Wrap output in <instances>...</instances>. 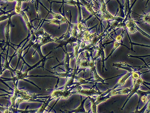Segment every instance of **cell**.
<instances>
[{"instance_id":"1","label":"cell","mask_w":150,"mask_h":113,"mask_svg":"<svg viewBox=\"0 0 150 113\" xmlns=\"http://www.w3.org/2000/svg\"><path fill=\"white\" fill-rule=\"evenodd\" d=\"M131 91V87L130 88H124L122 89L117 90H112L105 96L103 97H98L97 99H95L90 96H88L89 100L91 102L92 106L91 110L93 113H97V106L99 104L105 102L110 97L117 95H124L129 94Z\"/></svg>"},{"instance_id":"2","label":"cell","mask_w":150,"mask_h":113,"mask_svg":"<svg viewBox=\"0 0 150 113\" xmlns=\"http://www.w3.org/2000/svg\"><path fill=\"white\" fill-rule=\"evenodd\" d=\"M91 57L92 58V60H91V66L89 68L90 69L91 76L89 78V79H85V80L86 81L88 82H96L97 83L99 82H100L102 83V84H108V83H104V82L106 80H109V79L118 77L121 76V75H124L125 74H122L121 75H117V76L114 77H112L109 78V79H105V80H103V79H102L101 77H100L98 75V74L97 72H96V59L95 58H93V56H92Z\"/></svg>"},{"instance_id":"3","label":"cell","mask_w":150,"mask_h":113,"mask_svg":"<svg viewBox=\"0 0 150 113\" xmlns=\"http://www.w3.org/2000/svg\"><path fill=\"white\" fill-rule=\"evenodd\" d=\"M92 56V53H89L88 51H85V52L83 51L80 54L78 60V69L79 71L77 74L80 73L81 71H83V77H84V74L86 69L87 68H90L91 66L90 57Z\"/></svg>"},{"instance_id":"4","label":"cell","mask_w":150,"mask_h":113,"mask_svg":"<svg viewBox=\"0 0 150 113\" xmlns=\"http://www.w3.org/2000/svg\"><path fill=\"white\" fill-rule=\"evenodd\" d=\"M97 83L96 82L95 84L91 88H90L89 89H82V87L79 85L78 86L77 89L76 90L75 93L81 94L85 96L93 97V95H96L97 97L102 94L103 92H101L97 87L96 89L95 88L97 86Z\"/></svg>"},{"instance_id":"5","label":"cell","mask_w":150,"mask_h":113,"mask_svg":"<svg viewBox=\"0 0 150 113\" xmlns=\"http://www.w3.org/2000/svg\"><path fill=\"white\" fill-rule=\"evenodd\" d=\"M146 84H149V83H146L144 82V80L142 79L141 77L138 78V79H136V80H133V87H131V91L130 93L129 94V97H128V99H127L126 101L125 102V103L123 105L122 107L121 110H123L124 109L125 106V105L126 104L127 102H128L129 99H131V97L134 95V94L136 93L137 91V90L139 89V87H140V86L142 84H144L146 87H148L147 86H146ZM149 89V87H148Z\"/></svg>"},{"instance_id":"6","label":"cell","mask_w":150,"mask_h":113,"mask_svg":"<svg viewBox=\"0 0 150 113\" xmlns=\"http://www.w3.org/2000/svg\"><path fill=\"white\" fill-rule=\"evenodd\" d=\"M104 45H101L100 44V46H97L96 48V50L98 51L97 54L95 57L96 59L100 57L101 58V62L103 64V69L102 71L103 72H104V68H105L106 71H107V69L105 68V64H104V62H105V53H104Z\"/></svg>"},{"instance_id":"7","label":"cell","mask_w":150,"mask_h":113,"mask_svg":"<svg viewBox=\"0 0 150 113\" xmlns=\"http://www.w3.org/2000/svg\"><path fill=\"white\" fill-rule=\"evenodd\" d=\"M88 97L86 98L85 99L82 100V97L81 96V105L79 106L78 108L74 110V111H72L71 112H75V113H89V111H86L85 109L84 108V103L86 100V99H88Z\"/></svg>"},{"instance_id":"8","label":"cell","mask_w":150,"mask_h":113,"mask_svg":"<svg viewBox=\"0 0 150 113\" xmlns=\"http://www.w3.org/2000/svg\"><path fill=\"white\" fill-rule=\"evenodd\" d=\"M136 93L137 94V95H138L139 97V101L138 102V104L137 107H136V111L133 113H134L135 112H136V111H137V110H138L139 105V104H140L141 98L143 96L147 97L148 96V95L150 94V91H143L138 89L137 90V91Z\"/></svg>"},{"instance_id":"9","label":"cell","mask_w":150,"mask_h":113,"mask_svg":"<svg viewBox=\"0 0 150 113\" xmlns=\"http://www.w3.org/2000/svg\"><path fill=\"white\" fill-rule=\"evenodd\" d=\"M122 41H117L116 42H114L113 48H112V50L111 51L110 54H109L108 57L106 58L105 59V61H106L109 58L110 56H112V54H113L114 51L120 45H124L122 44Z\"/></svg>"},{"instance_id":"10","label":"cell","mask_w":150,"mask_h":113,"mask_svg":"<svg viewBox=\"0 0 150 113\" xmlns=\"http://www.w3.org/2000/svg\"><path fill=\"white\" fill-rule=\"evenodd\" d=\"M150 106V100H149L147 103L146 104L145 106H144V107H143L142 109L140 111H139L138 110H137V111H136V112L134 113H144V111H145V110L146 109L148 108V107L149 106Z\"/></svg>"}]
</instances>
